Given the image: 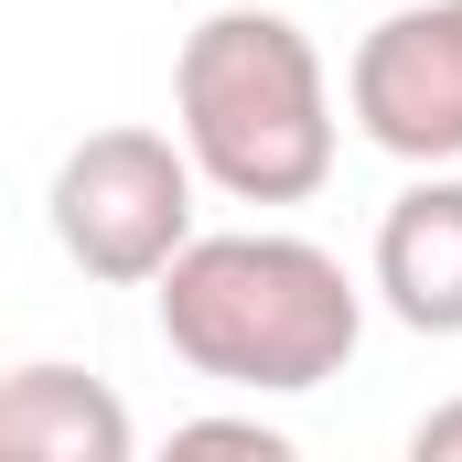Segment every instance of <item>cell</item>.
Returning <instances> with one entry per match:
<instances>
[{"mask_svg":"<svg viewBox=\"0 0 462 462\" xmlns=\"http://www.w3.org/2000/svg\"><path fill=\"white\" fill-rule=\"evenodd\" d=\"M151 301H162V345L236 398H312L365 345V291L345 280V258L323 236L291 226L183 236L162 258Z\"/></svg>","mask_w":462,"mask_h":462,"instance_id":"1","label":"cell"},{"mask_svg":"<svg viewBox=\"0 0 462 462\" xmlns=\"http://www.w3.org/2000/svg\"><path fill=\"white\" fill-rule=\"evenodd\" d=\"M172 140L226 205H312L334 183V76L291 11L226 0L172 54Z\"/></svg>","mask_w":462,"mask_h":462,"instance_id":"2","label":"cell"},{"mask_svg":"<svg viewBox=\"0 0 462 462\" xmlns=\"http://www.w3.org/2000/svg\"><path fill=\"white\" fill-rule=\"evenodd\" d=\"M43 226L65 247V269H87L97 291H151L162 258L194 236V162L162 129H87L54 183H43Z\"/></svg>","mask_w":462,"mask_h":462,"instance_id":"3","label":"cell"},{"mask_svg":"<svg viewBox=\"0 0 462 462\" xmlns=\"http://www.w3.org/2000/svg\"><path fill=\"white\" fill-rule=\"evenodd\" d=\"M345 108H355V129H365L387 162H409V172L462 162V0H409V11H387V22L355 43V65H345Z\"/></svg>","mask_w":462,"mask_h":462,"instance_id":"4","label":"cell"},{"mask_svg":"<svg viewBox=\"0 0 462 462\" xmlns=\"http://www.w3.org/2000/svg\"><path fill=\"white\" fill-rule=\"evenodd\" d=\"M365 291L387 301V323H409V334H430V345L462 334V172L452 162H430V172L376 216V280H365Z\"/></svg>","mask_w":462,"mask_h":462,"instance_id":"5","label":"cell"},{"mask_svg":"<svg viewBox=\"0 0 462 462\" xmlns=\"http://www.w3.org/2000/svg\"><path fill=\"white\" fill-rule=\"evenodd\" d=\"M0 452L11 462H129L140 452V420L108 376L43 355V365H11L0 376Z\"/></svg>","mask_w":462,"mask_h":462,"instance_id":"6","label":"cell"},{"mask_svg":"<svg viewBox=\"0 0 462 462\" xmlns=\"http://www.w3.org/2000/svg\"><path fill=\"white\" fill-rule=\"evenodd\" d=\"M172 452H258V462H291V430L258 420V409H216V420H183Z\"/></svg>","mask_w":462,"mask_h":462,"instance_id":"7","label":"cell"},{"mask_svg":"<svg viewBox=\"0 0 462 462\" xmlns=\"http://www.w3.org/2000/svg\"><path fill=\"white\" fill-rule=\"evenodd\" d=\"M409 462H462V398H441V409L409 430Z\"/></svg>","mask_w":462,"mask_h":462,"instance_id":"8","label":"cell"}]
</instances>
